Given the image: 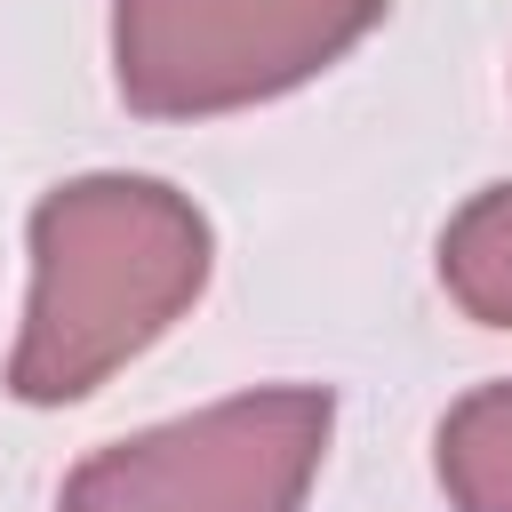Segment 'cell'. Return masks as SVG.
<instances>
[{
  "label": "cell",
  "mask_w": 512,
  "mask_h": 512,
  "mask_svg": "<svg viewBox=\"0 0 512 512\" xmlns=\"http://www.w3.org/2000/svg\"><path fill=\"white\" fill-rule=\"evenodd\" d=\"M208 280V224L152 176H88L32 208V304L8 360L16 400H80L144 352Z\"/></svg>",
  "instance_id": "6da1fadb"
},
{
  "label": "cell",
  "mask_w": 512,
  "mask_h": 512,
  "mask_svg": "<svg viewBox=\"0 0 512 512\" xmlns=\"http://www.w3.org/2000/svg\"><path fill=\"white\" fill-rule=\"evenodd\" d=\"M328 448V392L272 384L144 440L96 448L56 512H296Z\"/></svg>",
  "instance_id": "7a4b0ae2"
},
{
  "label": "cell",
  "mask_w": 512,
  "mask_h": 512,
  "mask_svg": "<svg viewBox=\"0 0 512 512\" xmlns=\"http://www.w3.org/2000/svg\"><path fill=\"white\" fill-rule=\"evenodd\" d=\"M376 24V0H120L112 56L136 112H232L312 80Z\"/></svg>",
  "instance_id": "3957f363"
},
{
  "label": "cell",
  "mask_w": 512,
  "mask_h": 512,
  "mask_svg": "<svg viewBox=\"0 0 512 512\" xmlns=\"http://www.w3.org/2000/svg\"><path fill=\"white\" fill-rule=\"evenodd\" d=\"M440 488L464 512H512V384L472 392L440 424Z\"/></svg>",
  "instance_id": "277c9868"
},
{
  "label": "cell",
  "mask_w": 512,
  "mask_h": 512,
  "mask_svg": "<svg viewBox=\"0 0 512 512\" xmlns=\"http://www.w3.org/2000/svg\"><path fill=\"white\" fill-rule=\"evenodd\" d=\"M440 280H448V296H456L472 320L512 328V184L480 192V200L448 224V240H440Z\"/></svg>",
  "instance_id": "5b68a950"
}]
</instances>
